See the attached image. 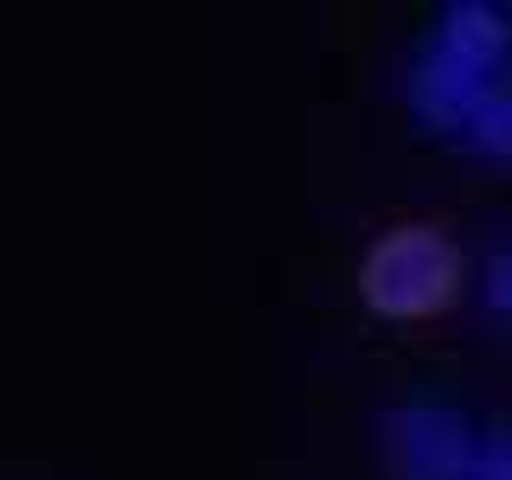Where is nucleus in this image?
Masks as SVG:
<instances>
[{"instance_id": "0eeeda50", "label": "nucleus", "mask_w": 512, "mask_h": 480, "mask_svg": "<svg viewBox=\"0 0 512 480\" xmlns=\"http://www.w3.org/2000/svg\"><path fill=\"white\" fill-rule=\"evenodd\" d=\"M487 301H493L500 314H512V250H500V256L487 263Z\"/></svg>"}, {"instance_id": "39448f33", "label": "nucleus", "mask_w": 512, "mask_h": 480, "mask_svg": "<svg viewBox=\"0 0 512 480\" xmlns=\"http://www.w3.org/2000/svg\"><path fill=\"white\" fill-rule=\"evenodd\" d=\"M461 135H468L480 154L512 160V77H500V84L480 96V109L468 116V128H461Z\"/></svg>"}, {"instance_id": "f257e3e1", "label": "nucleus", "mask_w": 512, "mask_h": 480, "mask_svg": "<svg viewBox=\"0 0 512 480\" xmlns=\"http://www.w3.org/2000/svg\"><path fill=\"white\" fill-rule=\"evenodd\" d=\"M455 282H461V263H455V244L429 224H397L384 231L372 250H365V269H359V288H365V308L384 314V320H429L455 301Z\"/></svg>"}, {"instance_id": "f03ea898", "label": "nucleus", "mask_w": 512, "mask_h": 480, "mask_svg": "<svg viewBox=\"0 0 512 480\" xmlns=\"http://www.w3.org/2000/svg\"><path fill=\"white\" fill-rule=\"evenodd\" d=\"M480 436L448 404H397L384 416V455L404 480H468Z\"/></svg>"}, {"instance_id": "20e7f679", "label": "nucleus", "mask_w": 512, "mask_h": 480, "mask_svg": "<svg viewBox=\"0 0 512 480\" xmlns=\"http://www.w3.org/2000/svg\"><path fill=\"white\" fill-rule=\"evenodd\" d=\"M506 45H512V20L500 7H480V0H468V7H448L436 20V39H429V52L468 64V71H500L506 64Z\"/></svg>"}, {"instance_id": "423d86ee", "label": "nucleus", "mask_w": 512, "mask_h": 480, "mask_svg": "<svg viewBox=\"0 0 512 480\" xmlns=\"http://www.w3.org/2000/svg\"><path fill=\"white\" fill-rule=\"evenodd\" d=\"M468 480H512V429H493V436H480Z\"/></svg>"}, {"instance_id": "7ed1b4c3", "label": "nucleus", "mask_w": 512, "mask_h": 480, "mask_svg": "<svg viewBox=\"0 0 512 480\" xmlns=\"http://www.w3.org/2000/svg\"><path fill=\"white\" fill-rule=\"evenodd\" d=\"M506 71H468V64L442 58V52H423L410 71V103L416 116H423L429 128H468V116L480 109V96H487L493 84H500Z\"/></svg>"}]
</instances>
